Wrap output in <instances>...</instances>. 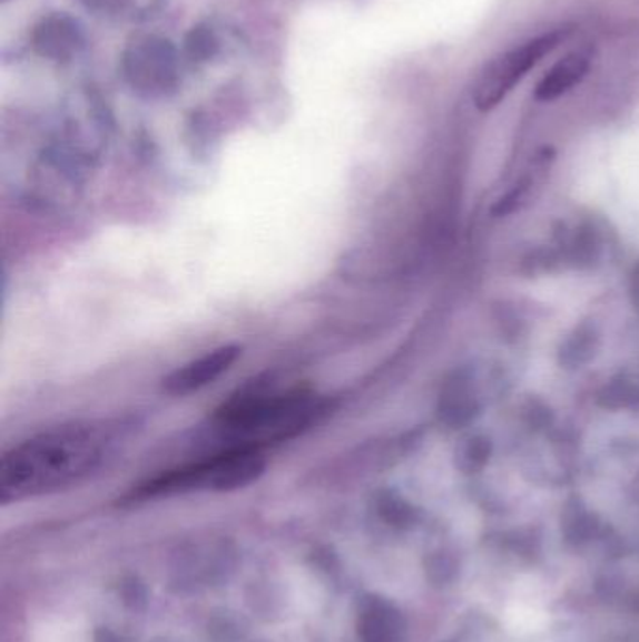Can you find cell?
<instances>
[{"label":"cell","mask_w":639,"mask_h":642,"mask_svg":"<svg viewBox=\"0 0 639 642\" xmlns=\"http://www.w3.org/2000/svg\"><path fill=\"white\" fill-rule=\"evenodd\" d=\"M235 554L225 547L214 548L210 553L190 551L175 565L173 584L178 592H199L227 581L235 571Z\"/></svg>","instance_id":"obj_5"},{"label":"cell","mask_w":639,"mask_h":642,"mask_svg":"<svg viewBox=\"0 0 639 642\" xmlns=\"http://www.w3.org/2000/svg\"><path fill=\"white\" fill-rule=\"evenodd\" d=\"M317 405L312 395H248L219 411V427L235 438V447H259L260 441L296 435L314 417Z\"/></svg>","instance_id":"obj_2"},{"label":"cell","mask_w":639,"mask_h":642,"mask_svg":"<svg viewBox=\"0 0 639 642\" xmlns=\"http://www.w3.org/2000/svg\"><path fill=\"white\" fill-rule=\"evenodd\" d=\"M474 414V399L462 378L450 381L441 397V417L450 425H463Z\"/></svg>","instance_id":"obj_11"},{"label":"cell","mask_w":639,"mask_h":642,"mask_svg":"<svg viewBox=\"0 0 639 642\" xmlns=\"http://www.w3.org/2000/svg\"><path fill=\"white\" fill-rule=\"evenodd\" d=\"M389 613L380 601L364 600L358 609V639L361 642H389Z\"/></svg>","instance_id":"obj_12"},{"label":"cell","mask_w":639,"mask_h":642,"mask_svg":"<svg viewBox=\"0 0 639 642\" xmlns=\"http://www.w3.org/2000/svg\"><path fill=\"white\" fill-rule=\"evenodd\" d=\"M267 468L259 447H227L213 457L167 471L137 490V498H155L190 490H237L257 481Z\"/></svg>","instance_id":"obj_3"},{"label":"cell","mask_w":639,"mask_h":642,"mask_svg":"<svg viewBox=\"0 0 639 642\" xmlns=\"http://www.w3.org/2000/svg\"><path fill=\"white\" fill-rule=\"evenodd\" d=\"M120 590H122V601L126 605L131 606V609H139V606L145 605L147 592H145V586L141 583H137L136 578L126 581Z\"/></svg>","instance_id":"obj_15"},{"label":"cell","mask_w":639,"mask_h":642,"mask_svg":"<svg viewBox=\"0 0 639 642\" xmlns=\"http://www.w3.org/2000/svg\"><path fill=\"white\" fill-rule=\"evenodd\" d=\"M101 641L98 642H119L117 636L112 635L111 631H101Z\"/></svg>","instance_id":"obj_16"},{"label":"cell","mask_w":639,"mask_h":642,"mask_svg":"<svg viewBox=\"0 0 639 642\" xmlns=\"http://www.w3.org/2000/svg\"><path fill=\"white\" fill-rule=\"evenodd\" d=\"M594 55L597 51L591 43H581L567 51L539 79L534 87V98L539 101H553L578 87L589 76Z\"/></svg>","instance_id":"obj_7"},{"label":"cell","mask_w":639,"mask_h":642,"mask_svg":"<svg viewBox=\"0 0 639 642\" xmlns=\"http://www.w3.org/2000/svg\"><path fill=\"white\" fill-rule=\"evenodd\" d=\"M188 54L197 60H207L208 57H213L216 54V40H214V35L210 30L205 29V27H197V29L191 30L190 36H188Z\"/></svg>","instance_id":"obj_14"},{"label":"cell","mask_w":639,"mask_h":642,"mask_svg":"<svg viewBox=\"0 0 639 642\" xmlns=\"http://www.w3.org/2000/svg\"><path fill=\"white\" fill-rule=\"evenodd\" d=\"M134 81H160L166 85L173 76V49L167 42H148L147 48L126 60Z\"/></svg>","instance_id":"obj_8"},{"label":"cell","mask_w":639,"mask_h":642,"mask_svg":"<svg viewBox=\"0 0 639 642\" xmlns=\"http://www.w3.org/2000/svg\"><path fill=\"white\" fill-rule=\"evenodd\" d=\"M117 444L106 422H73L19 444L0 463V502L10 504L70 487L95 474Z\"/></svg>","instance_id":"obj_1"},{"label":"cell","mask_w":639,"mask_h":642,"mask_svg":"<svg viewBox=\"0 0 639 642\" xmlns=\"http://www.w3.org/2000/svg\"><path fill=\"white\" fill-rule=\"evenodd\" d=\"M238 356H240L238 346H222L216 350L207 351L205 356L197 357L190 363L184 364L164 378L161 389L173 397H184V395L199 391L232 369Z\"/></svg>","instance_id":"obj_6"},{"label":"cell","mask_w":639,"mask_h":642,"mask_svg":"<svg viewBox=\"0 0 639 642\" xmlns=\"http://www.w3.org/2000/svg\"><path fill=\"white\" fill-rule=\"evenodd\" d=\"M76 43H78V30L70 19H48L40 29L36 30V49L40 54L53 57V59H60V57L71 54Z\"/></svg>","instance_id":"obj_9"},{"label":"cell","mask_w":639,"mask_h":642,"mask_svg":"<svg viewBox=\"0 0 639 642\" xmlns=\"http://www.w3.org/2000/svg\"><path fill=\"white\" fill-rule=\"evenodd\" d=\"M572 35L570 27L540 32L512 48L504 49L480 68L471 89V98L479 111H492L507 96L528 78L529 71L550 57Z\"/></svg>","instance_id":"obj_4"},{"label":"cell","mask_w":639,"mask_h":642,"mask_svg":"<svg viewBox=\"0 0 639 642\" xmlns=\"http://www.w3.org/2000/svg\"><path fill=\"white\" fill-rule=\"evenodd\" d=\"M504 624L514 635H533L537 631L544 630L548 624V614H545L544 606L537 601L518 597L507 609Z\"/></svg>","instance_id":"obj_10"},{"label":"cell","mask_w":639,"mask_h":642,"mask_svg":"<svg viewBox=\"0 0 639 642\" xmlns=\"http://www.w3.org/2000/svg\"><path fill=\"white\" fill-rule=\"evenodd\" d=\"M597 344L598 339L597 333H594V328H591V325H581V328L576 329V333L567 340V344L562 346V363L570 364V367L587 363V361L594 356Z\"/></svg>","instance_id":"obj_13"}]
</instances>
